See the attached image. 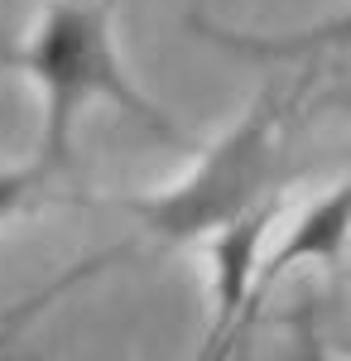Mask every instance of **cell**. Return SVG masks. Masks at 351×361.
Returning a JSON list of instances; mask_svg holds the SVG:
<instances>
[{
    "label": "cell",
    "mask_w": 351,
    "mask_h": 361,
    "mask_svg": "<svg viewBox=\"0 0 351 361\" xmlns=\"http://www.w3.org/2000/svg\"><path fill=\"white\" fill-rule=\"evenodd\" d=\"M111 5L116 0H49L29 39L10 54V68L39 87V164L49 169L68 164L73 130L92 102H111L159 140L183 145L178 126L130 82L111 34Z\"/></svg>",
    "instance_id": "cell-1"
},
{
    "label": "cell",
    "mask_w": 351,
    "mask_h": 361,
    "mask_svg": "<svg viewBox=\"0 0 351 361\" xmlns=\"http://www.w3.org/2000/svg\"><path fill=\"white\" fill-rule=\"evenodd\" d=\"M54 178L49 164H25V169H0V222L25 212L34 197L44 193V183Z\"/></svg>",
    "instance_id": "cell-4"
},
{
    "label": "cell",
    "mask_w": 351,
    "mask_h": 361,
    "mask_svg": "<svg viewBox=\"0 0 351 361\" xmlns=\"http://www.w3.org/2000/svg\"><path fill=\"white\" fill-rule=\"evenodd\" d=\"M347 207H351V188L347 183H332L294 226H289V236L279 241L274 250H260V260H255V284H270L279 279L284 270H294V265H327V270H342V255H347Z\"/></svg>",
    "instance_id": "cell-3"
},
{
    "label": "cell",
    "mask_w": 351,
    "mask_h": 361,
    "mask_svg": "<svg viewBox=\"0 0 351 361\" xmlns=\"http://www.w3.org/2000/svg\"><path fill=\"white\" fill-rule=\"evenodd\" d=\"M289 97L265 87L250 111L197 154V164L183 183L164 193L125 197L121 207L135 217L164 246H202L221 226H236L255 212H274L279 193L298 178V164L289 159Z\"/></svg>",
    "instance_id": "cell-2"
}]
</instances>
